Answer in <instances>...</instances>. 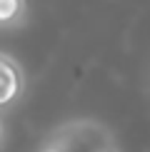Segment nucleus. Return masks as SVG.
Masks as SVG:
<instances>
[{
  "instance_id": "nucleus-3",
  "label": "nucleus",
  "mask_w": 150,
  "mask_h": 152,
  "mask_svg": "<svg viewBox=\"0 0 150 152\" xmlns=\"http://www.w3.org/2000/svg\"><path fill=\"white\" fill-rule=\"evenodd\" d=\"M28 23V0H0V30H18Z\"/></svg>"
},
{
  "instance_id": "nucleus-4",
  "label": "nucleus",
  "mask_w": 150,
  "mask_h": 152,
  "mask_svg": "<svg viewBox=\"0 0 150 152\" xmlns=\"http://www.w3.org/2000/svg\"><path fill=\"white\" fill-rule=\"evenodd\" d=\"M3 140H5V127H3V120H0V147H3Z\"/></svg>"
},
{
  "instance_id": "nucleus-5",
  "label": "nucleus",
  "mask_w": 150,
  "mask_h": 152,
  "mask_svg": "<svg viewBox=\"0 0 150 152\" xmlns=\"http://www.w3.org/2000/svg\"><path fill=\"white\" fill-rule=\"evenodd\" d=\"M108 152H120V147H110V150H108Z\"/></svg>"
},
{
  "instance_id": "nucleus-1",
  "label": "nucleus",
  "mask_w": 150,
  "mask_h": 152,
  "mask_svg": "<svg viewBox=\"0 0 150 152\" xmlns=\"http://www.w3.org/2000/svg\"><path fill=\"white\" fill-rule=\"evenodd\" d=\"M118 147L115 135L103 120L95 117H70L55 125L43 137L40 150L50 152H108Z\"/></svg>"
},
{
  "instance_id": "nucleus-2",
  "label": "nucleus",
  "mask_w": 150,
  "mask_h": 152,
  "mask_svg": "<svg viewBox=\"0 0 150 152\" xmlns=\"http://www.w3.org/2000/svg\"><path fill=\"white\" fill-rule=\"evenodd\" d=\"M25 92V70L10 53L0 50V110H8Z\"/></svg>"
},
{
  "instance_id": "nucleus-7",
  "label": "nucleus",
  "mask_w": 150,
  "mask_h": 152,
  "mask_svg": "<svg viewBox=\"0 0 150 152\" xmlns=\"http://www.w3.org/2000/svg\"><path fill=\"white\" fill-rule=\"evenodd\" d=\"M40 152H50V150H40Z\"/></svg>"
},
{
  "instance_id": "nucleus-6",
  "label": "nucleus",
  "mask_w": 150,
  "mask_h": 152,
  "mask_svg": "<svg viewBox=\"0 0 150 152\" xmlns=\"http://www.w3.org/2000/svg\"><path fill=\"white\" fill-rule=\"evenodd\" d=\"M148 87H150V70H148Z\"/></svg>"
}]
</instances>
